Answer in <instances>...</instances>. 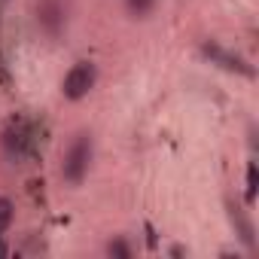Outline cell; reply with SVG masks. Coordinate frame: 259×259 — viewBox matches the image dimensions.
Instances as JSON below:
<instances>
[{
	"mask_svg": "<svg viewBox=\"0 0 259 259\" xmlns=\"http://www.w3.org/2000/svg\"><path fill=\"white\" fill-rule=\"evenodd\" d=\"M92 159H95V141H92L89 132H79V135L67 144V150H64V156H61V177H64L70 186H79V183L85 180L89 168H92Z\"/></svg>",
	"mask_w": 259,
	"mask_h": 259,
	"instance_id": "1",
	"label": "cell"
},
{
	"mask_svg": "<svg viewBox=\"0 0 259 259\" xmlns=\"http://www.w3.org/2000/svg\"><path fill=\"white\" fill-rule=\"evenodd\" d=\"M95 85H98V64L95 61H76L61 79V95L67 101H82Z\"/></svg>",
	"mask_w": 259,
	"mask_h": 259,
	"instance_id": "2",
	"label": "cell"
},
{
	"mask_svg": "<svg viewBox=\"0 0 259 259\" xmlns=\"http://www.w3.org/2000/svg\"><path fill=\"white\" fill-rule=\"evenodd\" d=\"M37 25L46 37H61L67 28V4L64 0H40L37 4Z\"/></svg>",
	"mask_w": 259,
	"mask_h": 259,
	"instance_id": "3",
	"label": "cell"
},
{
	"mask_svg": "<svg viewBox=\"0 0 259 259\" xmlns=\"http://www.w3.org/2000/svg\"><path fill=\"white\" fill-rule=\"evenodd\" d=\"M0 144H4V153L13 162H22L25 153H28V147H31V128H28V122L25 119H13L7 125L4 138H0Z\"/></svg>",
	"mask_w": 259,
	"mask_h": 259,
	"instance_id": "4",
	"label": "cell"
},
{
	"mask_svg": "<svg viewBox=\"0 0 259 259\" xmlns=\"http://www.w3.org/2000/svg\"><path fill=\"white\" fill-rule=\"evenodd\" d=\"M204 55L210 58V61H217L220 67H226V70H232V73H241V76H253V67L241 58V55H232L229 49H223V46H217V43H207L204 46Z\"/></svg>",
	"mask_w": 259,
	"mask_h": 259,
	"instance_id": "5",
	"label": "cell"
},
{
	"mask_svg": "<svg viewBox=\"0 0 259 259\" xmlns=\"http://www.w3.org/2000/svg\"><path fill=\"white\" fill-rule=\"evenodd\" d=\"M156 4H159V0H125V10H128L132 19H147L156 10Z\"/></svg>",
	"mask_w": 259,
	"mask_h": 259,
	"instance_id": "6",
	"label": "cell"
},
{
	"mask_svg": "<svg viewBox=\"0 0 259 259\" xmlns=\"http://www.w3.org/2000/svg\"><path fill=\"white\" fill-rule=\"evenodd\" d=\"M13 220H16V204H13V198L0 195V235H4V232H10Z\"/></svg>",
	"mask_w": 259,
	"mask_h": 259,
	"instance_id": "7",
	"label": "cell"
},
{
	"mask_svg": "<svg viewBox=\"0 0 259 259\" xmlns=\"http://www.w3.org/2000/svg\"><path fill=\"white\" fill-rule=\"evenodd\" d=\"M132 244H128L125 238H113L110 244H107V256H113V259H132Z\"/></svg>",
	"mask_w": 259,
	"mask_h": 259,
	"instance_id": "8",
	"label": "cell"
},
{
	"mask_svg": "<svg viewBox=\"0 0 259 259\" xmlns=\"http://www.w3.org/2000/svg\"><path fill=\"white\" fill-rule=\"evenodd\" d=\"M256 201V162L247 165V204Z\"/></svg>",
	"mask_w": 259,
	"mask_h": 259,
	"instance_id": "9",
	"label": "cell"
},
{
	"mask_svg": "<svg viewBox=\"0 0 259 259\" xmlns=\"http://www.w3.org/2000/svg\"><path fill=\"white\" fill-rule=\"evenodd\" d=\"M4 256H10V244L4 241V235H0V259H4Z\"/></svg>",
	"mask_w": 259,
	"mask_h": 259,
	"instance_id": "10",
	"label": "cell"
}]
</instances>
